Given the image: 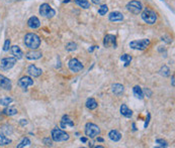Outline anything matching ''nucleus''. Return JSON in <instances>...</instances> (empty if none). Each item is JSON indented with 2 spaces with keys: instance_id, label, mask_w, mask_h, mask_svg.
I'll return each mask as SVG.
<instances>
[{
  "instance_id": "f257e3e1",
  "label": "nucleus",
  "mask_w": 175,
  "mask_h": 148,
  "mask_svg": "<svg viewBox=\"0 0 175 148\" xmlns=\"http://www.w3.org/2000/svg\"><path fill=\"white\" fill-rule=\"evenodd\" d=\"M23 42H25V46L31 49H39L41 46V38L38 34L36 33H26L23 38Z\"/></svg>"
},
{
  "instance_id": "f03ea898",
  "label": "nucleus",
  "mask_w": 175,
  "mask_h": 148,
  "mask_svg": "<svg viewBox=\"0 0 175 148\" xmlns=\"http://www.w3.org/2000/svg\"><path fill=\"white\" fill-rule=\"evenodd\" d=\"M51 137L53 141L55 142H65V141H68L69 138H70L69 134L64 132L62 129L58 128V127H56V128H54L51 131Z\"/></svg>"
},
{
  "instance_id": "7ed1b4c3",
  "label": "nucleus",
  "mask_w": 175,
  "mask_h": 148,
  "mask_svg": "<svg viewBox=\"0 0 175 148\" xmlns=\"http://www.w3.org/2000/svg\"><path fill=\"white\" fill-rule=\"evenodd\" d=\"M141 16L142 19L145 21L146 23L148 24H154L157 20V14H156L155 11H153L152 9L146 8L143 11H141Z\"/></svg>"
},
{
  "instance_id": "20e7f679",
  "label": "nucleus",
  "mask_w": 175,
  "mask_h": 148,
  "mask_svg": "<svg viewBox=\"0 0 175 148\" xmlns=\"http://www.w3.org/2000/svg\"><path fill=\"white\" fill-rule=\"evenodd\" d=\"M85 135L89 138H95L100 134V128L96 124L88 122L85 125Z\"/></svg>"
},
{
  "instance_id": "39448f33",
  "label": "nucleus",
  "mask_w": 175,
  "mask_h": 148,
  "mask_svg": "<svg viewBox=\"0 0 175 148\" xmlns=\"http://www.w3.org/2000/svg\"><path fill=\"white\" fill-rule=\"evenodd\" d=\"M151 41L148 38L139 39V40H133L130 42V47L133 49H138V51H144L150 46Z\"/></svg>"
},
{
  "instance_id": "423d86ee",
  "label": "nucleus",
  "mask_w": 175,
  "mask_h": 148,
  "mask_svg": "<svg viewBox=\"0 0 175 148\" xmlns=\"http://www.w3.org/2000/svg\"><path fill=\"white\" fill-rule=\"evenodd\" d=\"M39 14L42 15V16L46 17V18H53L56 15V10L53 9L51 6H50V4L48 3H44L42 4L41 6H39Z\"/></svg>"
},
{
  "instance_id": "0eeeda50",
  "label": "nucleus",
  "mask_w": 175,
  "mask_h": 148,
  "mask_svg": "<svg viewBox=\"0 0 175 148\" xmlns=\"http://www.w3.org/2000/svg\"><path fill=\"white\" fill-rule=\"evenodd\" d=\"M127 9L133 14H139L143 10V4L138 0H132L127 4Z\"/></svg>"
},
{
  "instance_id": "6e6552de",
  "label": "nucleus",
  "mask_w": 175,
  "mask_h": 148,
  "mask_svg": "<svg viewBox=\"0 0 175 148\" xmlns=\"http://www.w3.org/2000/svg\"><path fill=\"white\" fill-rule=\"evenodd\" d=\"M16 59L14 57H4L0 60V68L3 71H9L10 68H12L16 63Z\"/></svg>"
},
{
  "instance_id": "1a4fd4ad",
  "label": "nucleus",
  "mask_w": 175,
  "mask_h": 148,
  "mask_svg": "<svg viewBox=\"0 0 175 148\" xmlns=\"http://www.w3.org/2000/svg\"><path fill=\"white\" fill-rule=\"evenodd\" d=\"M68 67H69V68H70L71 72H73V73L81 72V71L83 70V68H84L83 65H82V63L77 59H71L70 60H69Z\"/></svg>"
},
{
  "instance_id": "9d476101",
  "label": "nucleus",
  "mask_w": 175,
  "mask_h": 148,
  "mask_svg": "<svg viewBox=\"0 0 175 148\" xmlns=\"http://www.w3.org/2000/svg\"><path fill=\"white\" fill-rule=\"evenodd\" d=\"M103 46L104 47H113L116 49L118 43H116V38L113 34H106L103 39Z\"/></svg>"
},
{
  "instance_id": "9b49d317",
  "label": "nucleus",
  "mask_w": 175,
  "mask_h": 148,
  "mask_svg": "<svg viewBox=\"0 0 175 148\" xmlns=\"http://www.w3.org/2000/svg\"><path fill=\"white\" fill-rule=\"evenodd\" d=\"M17 85L20 87L22 89H26L28 88V87L33 86L34 85V80L31 78V77H28V76H25L22 77V78H20L19 80L17 82Z\"/></svg>"
},
{
  "instance_id": "f8f14e48",
  "label": "nucleus",
  "mask_w": 175,
  "mask_h": 148,
  "mask_svg": "<svg viewBox=\"0 0 175 148\" xmlns=\"http://www.w3.org/2000/svg\"><path fill=\"white\" fill-rule=\"evenodd\" d=\"M0 87L5 91H10L12 89L11 81L3 75H0Z\"/></svg>"
},
{
  "instance_id": "ddd939ff",
  "label": "nucleus",
  "mask_w": 175,
  "mask_h": 148,
  "mask_svg": "<svg viewBox=\"0 0 175 148\" xmlns=\"http://www.w3.org/2000/svg\"><path fill=\"white\" fill-rule=\"evenodd\" d=\"M28 74L31 77H33V78H38V77H39L43 74V71L38 67H36L34 65H31L28 68Z\"/></svg>"
},
{
  "instance_id": "4468645a",
  "label": "nucleus",
  "mask_w": 175,
  "mask_h": 148,
  "mask_svg": "<svg viewBox=\"0 0 175 148\" xmlns=\"http://www.w3.org/2000/svg\"><path fill=\"white\" fill-rule=\"evenodd\" d=\"M43 57V52H39V51H36V49H33V52H28V54H25V57L28 60H39L41 57Z\"/></svg>"
},
{
  "instance_id": "2eb2a0df",
  "label": "nucleus",
  "mask_w": 175,
  "mask_h": 148,
  "mask_svg": "<svg viewBox=\"0 0 175 148\" xmlns=\"http://www.w3.org/2000/svg\"><path fill=\"white\" fill-rule=\"evenodd\" d=\"M28 27L33 28V29H36L41 26V21L36 16H31L30 19L28 20Z\"/></svg>"
},
{
  "instance_id": "dca6fc26",
  "label": "nucleus",
  "mask_w": 175,
  "mask_h": 148,
  "mask_svg": "<svg viewBox=\"0 0 175 148\" xmlns=\"http://www.w3.org/2000/svg\"><path fill=\"white\" fill-rule=\"evenodd\" d=\"M108 19L112 22H115V21H123L124 20V15L123 13L118 12V11H113L110 12L109 15H108Z\"/></svg>"
},
{
  "instance_id": "f3484780",
  "label": "nucleus",
  "mask_w": 175,
  "mask_h": 148,
  "mask_svg": "<svg viewBox=\"0 0 175 148\" xmlns=\"http://www.w3.org/2000/svg\"><path fill=\"white\" fill-rule=\"evenodd\" d=\"M61 128L62 129H66V127L67 126H70V127H73L74 126V122L72 120H71V118L69 117L68 115H64L62 117V120H61Z\"/></svg>"
},
{
  "instance_id": "a211bd4d",
  "label": "nucleus",
  "mask_w": 175,
  "mask_h": 148,
  "mask_svg": "<svg viewBox=\"0 0 175 148\" xmlns=\"http://www.w3.org/2000/svg\"><path fill=\"white\" fill-rule=\"evenodd\" d=\"M111 91H112V93L115 94V96H121L124 91V87L121 84H118V83L113 84L112 86H111Z\"/></svg>"
},
{
  "instance_id": "6ab92c4d",
  "label": "nucleus",
  "mask_w": 175,
  "mask_h": 148,
  "mask_svg": "<svg viewBox=\"0 0 175 148\" xmlns=\"http://www.w3.org/2000/svg\"><path fill=\"white\" fill-rule=\"evenodd\" d=\"M11 54L14 55L16 60H22L23 57V52L18 46H11Z\"/></svg>"
},
{
  "instance_id": "aec40b11",
  "label": "nucleus",
  "mask_w": 175,
  "mask_h": 148,
  "mask_svg": "<svg viewBox=\"0 0 175 148\" xmlns=\"http://www.w3.org/2000/svg\"><path fill=\"white\" fill-rule=\"evenodd\" d=\"M108 138L113 142H118L121 139V134L118 130H111L108 133Z\"/></svg>"
},
{
  "instance_id": "412c9836",
  "label": "nucleus",
  "mask_w": 175,
  "mask_h": 148,
  "mask_svg": "<svg viewBox=\"0 0 175 148\" xmlns=\"http://www.w3.org/2000/svg\"><path fill=\"white\" fill-rule=\"evenodd\" d=\"M121 114L127 118H131L133 116V111L126 104H123L121 106Z\"/></svg>"
},
{
  "instance_id": "4be33fe9",
  "label": "nucleus",
  "mask_w": 175,
  "mask_h": 148,
  "mask_svg": "<svg viewBox=\"0 0 175 148\" xmlns=\"http://www.w3.org/2000/svg\"><path fill=\"white\" fill-rule=\"evenodd\" d=\"M133 93H134V96L139 100H143L144 99V94H143V90L140 86H135L133 88Z\"/></svg>"
},
{
  "instance_id": "5701e85b",
  "label": "nucleus",
  "mask_w": 175,
  "mask_h": 148,
  "mask_svg": "<svg viewBox=\"0 0 175 148\" xmlns=\"http://www.w3.org/2000/svg\"><path fill=\"white\" fill-rule=\"evenodd\" d=\"M85 105H86V108H87V109H89V110H94V109H96L97 106H98V104H97V102H96V100L93 99V98H89V99L86 101Z\"/></svg>"
},
{
  "instance_id": "b1692460",
  "label": "nucleus",
  "mask_w": 175,
  "mask_h": 148,
  "mask_svg": "<svg viewBox=\"0 0 175 148\" xmlns=\"http://www.w3.org/2000/svg\"><path fill=\"white\" fill-rule=\"evenodd\" d=\"M2 114H4L6 116H14L17 114V110L13 107H7L2 111Z\"/></svg>"
},
{
  "instance_id": "393cba45",
  "label": "nucleus",
  "mask_w": 175,
  "mask_h": 148,
  "mask_svg": "<svg viewBox=\"0 0 175 148\" xmlns=\"http://www.w3.org/2000/svg\"><path fill=\"white\" fill-rule=\"evenodd\" d=\"M75 3L78 5L79 7H82L83 9H88L90 8V3L88 0H74Z\"/></svg>"
},
{
  "instance_id": "a878e982",
  "label": "nucleus",
  "mask_w": 175,
  "mask_h": 148,
  "mask_svg": "<svg viewBox=\"0 0 175 148\" xmlns=\"http://www.w3.org/2000/svg\"><path fill=\"white\" fill-rule=\"evenodd\" d=\"M0 146H4V145H8L12 142L11 139L7 138L6 135H4L3 133H0Z\"/></svg>"
},
{
  "instance_id": "bb28decb",
  "label": "nucleus",
  "mask_w": 175,
  "mask_h": 148,
  "mask_svg": "<svg viewBox=\"0 0 175 148\" xmlns=\"http://www.w3.org/2000/svg\"><path fill=\"white\" fill-rule=\"evenodd\" d=\"M132 60H133V57L128 54H124L121 57V60H123V62L124 63V67H128L130 63H131Z\"/></svg>"
},
{
  "instance_id": "cd10ccee",
  "label": "nucleus",
  "mask_w": 175,
  "mask_h": 148,
  "mask_svg": "<svg viewBox=\"0 0 175 148\" xmlns=\"http://www.w3.org/2000/svg\"><path fill=\"white\" fill-rule=\"evenodd\" d=\"M159 73H160V75L163 77H169L170 76V68L167 67V66H163V67L160 68Z\"/></svg>"
},
{
  "instance_id": "c85d7f7f",
  "label": "nucleus",
  "mask_w": 175,
  "mask_h": 148,
  "mask_svg": "<svg viewBox=\"0 0 175 148\" xmlns=\"http://www.w3.org/2000/svg\"><path fill=\"white\" fill-rule=\"evenodd\" d=\"M1 133H3L4 135H8V134H12V127L10 125H3L1 128Z\"/></svg>"
},
{
  "instance_id": "c756f323",
  "label": "nucleus",
  "mask_w": 175,
  "mask_h": 148,
  "mask_svg": "<svg viewBox=\"0 0 175 148\" xmlns=\"http://www.w3.org/2000/svg\"><path fill=\"white\" fill-rule=\"evenodd\" d=\"M12 101H13L12 98L4 97V98H2V99H0V105H2V106H9L12 103Z\"/></svg>"
},
{
  "instance_id": "7c9ffc66",
  "label": "nucleus",
  "mask_w": 175,
  "mask_h": 148,
  "mask_svg": "<svg viewBox=\"0 0 175 148\" xmlns=\"http://www.w3.org/2000/svg\"><path fill=\"white\" fill-rule=\"evenodd\" d=\"M31 145V140L30 138H28V137H25L22 140V142H20L19 144H17V148H22V147H25V146H30Z\"/></svg>"
},
{
  "instance_id": "2f4dec72",
  "label": "nucleus",
  "mask_w": 175,
  "mask_h": 148,
  "mask_svg": "<svg viewBox=\"0 0 175 148\" xmlns=\"http://www.w3.org/2000/svg\"><path fill=\"white\" fill-rule=\"evenodd\" d=\"M65 49L67 52H74L77 49V44L75 43V42H69V43L66 44Z\"/></svg>"
},
{
  "instance_id": "473e14b6",
  "label": "nucleus",
  "mask_w": 175,
  "mask_h": 148,
  "mask_svg": "<svg viewBox=\"0 0 175 148\" xmlns=\"http://www.w3.org/2000/svg\"><path fill=\"white\" fill-rule=\"evenodd\" d=\"M108 11V6L106 4H103L101 5V6L99 7V9H98V14L99 15H101V16H103V15H105L107 13Z\"/></svg>"
},
{
  "instance_id": "72a5a7b5",
  "label": "nucleus",
  "mask_w": 175,
  "mask_h": 148,
  "mask_svg": "<svg viewBox=\"0 0 175 148\" xmlns=\"http://www.w3.org/2000/svg\"><path fill=\"white\" fill-rule=\"evenodd\" d=\"M156 143L160 145L161 147H168L169 146L168 143H167V141H165V140H163V139H156Z\"/></svg>"
},
{
  "instance_id": "f704fd0d",
  "label": "nucleus",
  "mask_w": 175,
  "mask_h": 148,
  "mask_svg": "<svg viewBox=\"0 0 175 148\" xmlns=\"http://www.w3.org/2000/svg\"><path fill=\"white\" fill-rule=\"evenodd\" d=\"M43 143L46 145V146H50L51 147L53 145V142H52V139L50 138V137H46V138L43 139Z\"/></svg>"
},
{
  "instance_id": "c9c22d12",
  "label": "nucleus",
  "mask_w": 175,
  "mask_h": 148,
  "mask_svg": "<svg viewBox=\"0 0 175 148\" xmlns=\"http://www.w3.org/2000/svg\"><path fill=\"white\" fill-rule=\"evenodd\" d=\"M9 47H10V39H6L4 42V46H3V51L7 52L9 49Z\"/></svg>"
},
{
  "instance_id": "e433bc0d",
  "label": "nucleus",
  "mask_w": 175,
  "mask_h": 148,
  "mask_svg": "<svg viewBox=\"0 0 175 148\" xmlns=\"http://www.w3.org/2000/svg\"><path fill=\"white\" fill-rule=\"evenodd\" d=\"M143 94H144V96L146 95L147 97H151V96H152V91L149 90L148 88H146L145 90H143Z\"/></svg>"
},
{
  "instance_id": "4c0bfd02",
  "label": "nucleus",
  "mask_w": 175,
  "mask_h": 148,
  "mask_svg": "<svg viewBox=\"0 0 175 148\" xmlns=\"http://www.w3.org/2000/svg\"><path fill=\"white\" fill-rule=\"evenodd\" d=\"M150 119H151V114H150V113H148V114H147V119H146V122L144 124V128H147L148 125H149Z\"/></svg>"
},
{
  "instance_id": "58836bf2",
  "label": "nucleus",
  "mask_w": 175,
  "mask_h": 148,
  "mask_svg": "<svg viewBox=\"0 0 175 148\" xmlns=\"http://www.w3.org/2000/svg\"><path fill=\"white\" fill-rule=\"evenodd\" d=\"M19 124L22 126H25L26 124H28V120H25V119H20V120H19Z\"/></svg>"
},
{
  "instance_id": "ea45409f",
  "label": "nucleus",
  "mask_w": 175,
  "mask_h": 148,
  "mask_svg": "<svg viewBox=\"0 0 175 148\" xmlns=\"http://www.w3.org/2000/svg\"><path fill=\"white\" fill-rule=\"evenodd\" d=\"M95 49H97V46H91V47H90V49H88V52H92Z\"/></svg>"
},
{
  "instance_id": "a19ab883",
  "label": "nucleus",
  "mask_w": 175,
  "mask_h": 148,
  "mask_svg": "<svg viewBox=\"0 0 175 148\" xmlns=\"http://www.w3.org/2000/svg\"><path fill=\"white\" fill-rule=\"evenodd\" d=\"M80 140H81V142H83V143L87 142V138H86V137H81Z\"/></svg>"
},
{
  "instance_id": "79ce46f5",
  "label": "nucleus",
  "mask_w": 175,
  "mask_h": 148,
  "mask_svg": "<svg viewBox=\"0 0 175 148\" xmlns=\"http://www.w3.org/2000/svg\"><path fill=\"white\" fill-rule=\"evenodd\" d=\"M171 85H172V87H174V86H175V83H174V76H172V77H171Z\"/></svg>"
},
{
  "instance_id": "37998d69",
  "label": "nucleus",
  "mask_w": 175,
  "mask_h": 148,
  "mask_svg": "<svg viewBox=\"0 0 175 148\" xmlns=\"http://www.w3.org/2000/svg\"><path fill=\"white\" fill-rule=\"evenodd\" d=\"M91 2L92 3H94V4H98L100 2V0H91Z\"/></svg>"
},
{
  "instance_id": "c03bdc74",
  "label": "nucleus",
  "mask_w": 175,
  "mask_h": 148,
  "mask_svg": "<svg viewBox=\"0 0 175 148\" xmlns=\"http://www.w3.org/2000/svg\"><path fill=\"white\" fill-rule=\"evenodd\" d=\"M97 141H98V142H103V141H104V139H103V138H101V137H97Z\"/></svg>"
},
{
  "instance_id": "a18cd8bd",
  "label": "nucleus",
  "mask_w": 175,
  "mask_h": 148,
  "mask_svg": "<svg viewBox=\"0 0 175 148\" xmlns=\"http://www.w3.org/2000/svg\"><path fill=\"white\" fill-rule=\"evenodd\" d=\"M132 126H133V130H134V131H136V130H137V128H136V124H135V123H133V124H132Z\"/></svg>"
},
{
  "instance_id": "49530a36",
  "label": "nucleus",
  "mask_w": 175,
  "mask_h": 148,
  "mask_svg": "<svg viewBox=\"0 0 175 148\" xmlns=\"http://www.w3.org/2000/svg\"><path fill=\"white\" fill-rule=\"evenodd\" d=\"M68 2H70V0H64V3H68Z\"/></svg>"
}]
</instances>
